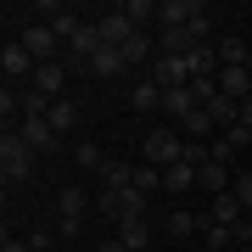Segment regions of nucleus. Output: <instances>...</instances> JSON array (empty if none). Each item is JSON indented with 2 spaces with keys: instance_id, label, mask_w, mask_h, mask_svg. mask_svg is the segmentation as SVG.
<instances>
[{
  "instance_id": "1",
  "label": "nucleus",
  "mask_w": 252,
  "mask_h": 252,
  "mask_svg": "<svg viewBox=\"0 0 252 252\" xmlns=\"http://www.w3.org/2000/svg\"><path fill=\"white\" fill-rule=\"evenodd\" d=\"M140 162H152V168L168 174L174 162H185V135H180V129H146V140H140Z\"/></svg>"
},
{
  "instance_id": "2",
  "label": "nucleus",
  "mask_w": 252,
  "mask_h": 252,
  "mask_svg": "<svg viewBox=\"0 0 252 252\" xmlns=\"http://www.w3.org/2000/svg\"><path fill=\"white\" fill-rule=\"evenodd\" d=\"M0 180L6 185H28L34 180V152L23 135H0Z\"/></svg>"
},
{
  "instance_id": "3",
  "label": "nucleus",
  "mask_w": 252,
  "mask_h": 252,
  "mask_svg": "<svg viewBox=\"0 0 252 252\" xmlns=\"http://www.w3.org/2000/svg\"><path fill=\"white\" fill-rule=\"evenodd\" d=\"M17 45H23L28 56H34L39 67H45V62H56V45H62V39L51 34V23H28L23 34H17Z\"/></svg>"
},
{
  "instance_id": "4",
  "label": "nucleus",
  "mask_w": 252,
  "mask_h": 252,
  "mask_svg": "<svg viewBox=\"0 0 252 252\" xmlns=\"http://www.w3.org/2000/svg\"><path fill=\"white\" fill-rule=\"evenodd\" d=\"M101 45H107V39H101V28H95V17H84V28H79V34L67 39V67H90Z\"/></svg>"
},
{
  "instance_id": "5",
  "label": "nucleus",
  "mask_w": 252,
  "mask_h": 252,
  "mask_svg": "<svg viewBox=\"0 0 252 252\" xmlns=\"http://www.w3.org/2000/svg\"><path fill=\"white\" fill-rule=\"evenodd\" d=\"M196 17H207L202 0H157V23L162 28H190Z\"/></svg>"
},
{
  "instance_id": "6",
  "label": "nucleus",
  "mask_w": 252,
  "mask_h": 252,
  "mask_svg": "<svg viewBox=\"0 0 252 252\" xmlns=\"http://www.w3.org/2000/svg\"><path fill=\"white\" fill-rule=\"evenodd\" d=\"M17 135L28 140V152H34V157H45V152H62V135H56V129L45 124V118H23V129H17Z\"/></svg>"
},
{
  "instance_id": "7",
  "label": "nucleus",
  "mask_w": 252,
  "mask_h": 252,
  "mask_svg": "<svg viewBox=\"0 0 252 252\" xmlns=\"http://www.w3.org/2000/svg\"><path fill=\"white\" fill-rule=\"evenodd\" d=\"M0 67H6V84H23V79L39 73V62H34L23 45H11V39H6V51H0Z\"/></svg>"
},
{
  "instance_id": "8",
  "label": "nucleus",
  "mask_w": 252,
  "mask_h": 252,
  "mask_svg": "<svg viewBox=\"0 0 252 252\" xmlns=\"http://www.w3.org/2000/svg\"><path fill=\"white\" fill-rule=\"evenodd\" d=\"M95 28H101V39H107V45H124V39H135V23L124 17V6L101 11V17H95Z\"/></svg>"
},
{
  "instance_id": "9",
  "label": "nucleus",
  "mask_w": 252,
  "mask_h": 252,
  "mask_svg": "<svg viewBox=\"0 0 252 252\" xmlns=\"http://www.w3.org/2000/svg\"><path fill=\"white\" fill-rule=\"evenodd\" d=\"M207 219H213V224H224V230H235V224L247 219V207H241V196H235V190H224V196L207 202Z\"/></svg>"
},
{
  "instance_id": "10",
  "label": "nucleus",
  "mask_w": 252,
  "mask_h": 252,
  "mask_svg": "<svg viewBox=\"0 0 252 252\" xmlns=\"http://www.w3.org/2000/svg\"><path fill=\"white\" fill-rule=\"evenodd\" d=\"M28 84H34L39 95L62 101V90H67V62H45V67H39V73H34V79H28Z\"/></svg>"
},
{
  "instance_id": "11",
  "label": "nucleus",
  "mask_w": 252,
  "mask_h": 252,
  "mask_svg": "<svg viewBox=\"0 0 252 252\" xmlns=\"http://www.w3.org/2000/svg\"><path fill=\"white\" fill-rule=\"evenodd\" d=\"M219 90L230 101H247L252 95V67H219Z\"/></svg>"
},
{
  "instance_id": "12",
  "label": "nucleus",
  "mask_w": 252,
  "mask_h": 252,
  "mask_svg": "<svg viewBox=\"0 0 252 252\" xmlns=\"http://www.w3.org/2000/svg\"><path fill=\"white\" fill-rule=\"evenodd\" d=\"M11 90H17V112L23 118H51V107H56L51 95H39L34 84H11Z\"/></svg>"
},
{
  "instance_id": "13",
  "label": "nucleus",
  "mask_w": 252,
  "mask_h": 252,
  "mask_svg": "<svg viewBox=\"0 0 252 252\" xmlns=\"http://www.w3.org/2000/svg\"><path fill=\"white\" fill-rule=\"evenodd\" d=\"M219 62H224V67H252V45L241 34H224V39H219Z\"/></svg>"
},
{
  "instance_id": "14",
  "label": "nucleus",
  "mask_w": 252,
  "mask_h": 252,
  "mask_svg": "<svg viewBox=\"0 0 252 252\" xmlns=\"http://www.w3.org/2000/svg\"><path fill=\"white\" fill-rule=\"evenodd\" d=\"M124 67H129V62H124V51H118V45H101V51H95V62H90V73H95L101 84H107V79H118Z\"/></svg>"
},
{
  "instance_id": "15",
  "label": "nucleus",
  "mask_w": 252,
  "mask_h": 252,
  "mask_svg": "<svg viewBox=\"0 0 252 252\" xmlns=\"http://www.w3.org/2000/svg\"><path fill=\"white\" fill-rule=\"evenodd\" d=\"M196 185H202V190H213V196H224L235 180H230V168H224V162H202V168H196Z\"/></svg>"
},
{
  "instance_id": "16",
  "label": "nucleus",
  "mask_w": 252,
  "mask_h": 252,
  "mask_svg": "<svg viewBox=\"0 0 252 252\" xmlns=\"http://www.w3.org/2000/svg\"><path fill=\"white\" fill-rule=\"evenodd\" d=\"M79 118H84V112H79V101H67V95H62V101L51 107V118H45V124L56 129V135H67V129H79Z\"/></svg>"
},
{
  "instance_id": "17",
  "label": "nucleus",
  "mask_w": 252,
  "mask_h": 252,
  "mask_svg": "<svg viewBox=\"0 0 252 252\" xmlns=\"http://www.w3.org/2000/svg\"><path fill=\"white\" fill-rule=\"evenodd\" d=\"M118 241H124L129 252H146V241H152V224H146V219H124V224H118Z\"/></svg>"
},
{
  "instance_id": "18",
  "label": "nucleus",
  "mask_w": 252,
  "mask_h": 252,
  "mask_svg": "<svg viewBox=\"0 0 252 252\" xmlns=\"http://www.w3.org/2000/svg\"><path fill=\"white\" fill-rule=\"evenodd\" d=\"M162 112H168L174 124H185V118L196 112V101H190V84H185V90H162Z\"/></svg>"
},
{
  "instance_id": "19",
  "label": "nucleus",
  "mask_w": 252,
  "mask_h": 252,
  "mask_svg": "<svg viewBox=\"0 0 252 252\" xmlns=\"http://www.w3.org/2000/svg\"><path fill=\"white\" fill-rule=\"evenodd\" d=\"M129 107H135V112H162V90L152 79H140L135 90H129Z\"/></svg>"
},
{
  "instance_id": "20",
  "label": "nucleus",
  "mask_w": 252,
  "mask_h": 252,
  "mask_svg": "<svg viewBox=\"0 0 252 252\" xmlns=\"http://www.w3.org/2000/svg\"><path fill=\"white\" fill-rule=\"evenodd\" d=\"M190 185H196V168H190V162H174V168L162 174V190H168V196H185Z\"/></svg>"
},
{
  "instance_id": "21",
  "label": "nucleus",
  "mask_w": 252,
  "mask_h": 252,
  "mask_svg": "<svg viewBox=\"0 0 252 252\" xmlns=\"http://www.w3.org/2000/svg\"><path fill=\"white\" fill-rule=\"evenodd\" d=\"M84 207H90V196H84L79 185H62V190H56V213H67V219H84Z\"/></svg>"
},
{
  "instance_id": "22",
  "label": "nucleus",
  "mask_w": 252,
  "mask_h": 252,
  "mask_svg": "<svg viewBox=\"0 0 252 252\" xmlns=\"http://www.w3.org/2000/svg\"><path fill=\"white\" fill-rule=\"evenodd\" d=\"M101 185L107 190H129L135 185V162H107V168H101Z\"/></svg>"
},
{
  "instance_id": "23",
  "label": "nucleus",
  "mask_w": 252,
  "mask_h": 252,
  "mask_svg": "<svg viewBox=\"0 0 252 252\" xmlns=\"http://www.w3.org/2000/svg\"><path fill=\"white\" fill-rule=\"evenodd\" d=\"M79 28H84V17H73V11H67V6H56V11H51V34H56V39H62V45H67V39H73V34H79Z\"/></svg>"
},
{
  "instance_id": "24",
  "label": "nucleus",
  "mask_w": 252,
  "mask_h": 252,
  "mask_svg": "<svg viewBox=\"0 0 252 252\" xmlns=\"http://www.w3.org/2000/svg\"><path fill=\"white\" fill-rule=\"evenodd\" d=\"M202 224H207V219L202 213H185V207L168 213V235H202Z\"/></svg>"
},
{
  "instance_id": "25",
  "label": "nucleus",
  "mask_w": 252,
  "mask_h": 252,
  "mask_svg": "<svg viewBox=\"0 0 252 252\" xmlns=\"http://www.w3.org/2000/svg\"><path fill=\"white\" fill-rule=\"evenodd\" d=\"M124 17L135 23V34H146V23L157 17V0H124Z\"/></svg>"
},
{
  "instance_id": "26",
  "label": "nucleus",
  "mask_w": 252,
  "mask_h": 252,
  "mask_svg": "<svg viewBox=\"0 0 252 252\" xmlns=\"http://www.w3.org/2000/svg\"><path fill=\"white\" fill-rule=\"evenodd\" d=\"M73 162H79L84 174H101L112 157H101V146H90V140H84V146H73Z\"/></svg>"
},
{
  "instance_id": "27",
  "label": "nucleus",
  "mask_w": 252,
  "mask_h": 252,
  "mask_svg": "<svg viewBox=\"0 0 252 252\" xmlns=\"http://www.w3.org/2000/svg\"><path fill=\"white\" fill-rule=\"evenodd\" d=\"M118 51H124V62H129V67H152V62H146V56H152V39H146V34L124 39V45H118Z\"/></svg>"
},
{
  "instance_id": "28",
  "label": "nucleus",
  "mask_w": 252,
  "mask_h": 252,
  "mask_svg": "<svg viewBox=\"0 0 252 252\" xmlns=\"http://www.w3.org/2000/svg\"><path fill=\"white\" fill-rule=\"evenodd\" d=\"M135 190L157 196V190H162V168H152V162H135Z\"/></svg>"
},
{
  "instance_id": "29",
  "label": "nucleus",
  "mask_w": 252,
  "mask_h": 252,
  "mask_svg": "<svg viewBox=\"0 0 252 252\" xmlns=\"http://www.w3.org/2000/svg\"><path fill=\"white\" fill-rule=\"evenodd\" d=\"M202 241L213 247V252H224V247H235V230H224V224H213V219H207V224H202Z\"/></svg>"
},
{
  "instance_id": "30",
  "label": "nucleus",
  "mask_w": 252,
  "mask_h": 252,
  "mask_svg": "<svg viewBox=\"0 0 252 252\" xmlns=\"http://www.w3.org/2000/svg\"><path fill=\"white\" fill-rule=\"evenodd\" d=\"M235 152H241V146H235L230 135H213V162H224V168H230V162H235Z\"/></svg>"
},
{
  "instance_id": "31",
  "label": "nucleus",
  "mask_w": 252,
  "mask_h": 252,
  "mask_svg": "<svg viewBox=\"0 0 252 252\" xmlns=\"http://www.w3.org/2000/svg\"><path fill=\"white\" fill-rule=\"evenodd\" d=\"M235 196H241V207H247V213H252V168H241V174H235Z\"/></svg>"
},
{
  "instance_id": "32",
  "label": "nucleus",
  "mask_w": 252,
  "mask_h": 252,
  "mask_svg": "<svg viewBox=\"0 0 252 252\" xmlns=\"http://www.w3.org/2000/svg\"><path fill=\"white\" fill-rule=\"evenodd\" d=\"M79 230H84V219H67V213H56V235H62V241H73Z\"/></svg>"
},
{
  "instance_id": "33",
  "label": "nucleus",
  "mask_w": 252,
  "mask_h": 252,
  "mask_svg": "<svg viewBox=\"0 0 252 252\" xmlns=\"http://www.w3.org/2000/svg\"><path fill=\"white\" fill-rule=\"evenodd\" d=\"M28 247H34V252H51L56 241H51V235H45V230H34V235H28Z\"/></svg>"
},
{
  "instance_id": "34",
  "label": "nucleus",
  "mask_w": 252,
  "mask_h": 252,
  "mask_svg": "<svg viewBox=\"0 0 252 252\" xmlns=\"http://www.w3.org/2000/svg\"><path fill=\"white\" fill-rule=\"evenodd\" d=\"M0 252H34V247H28V241H11V235H6V241H0Z\"/></svg>"
},
{
  "instance_id": "35",
  "label": "nucleus",
  "mask_w": 252,
  "mask_h": 252,
  "mask_svg": "<svg viewBox=\"0 0 252 252\" xmlns=\"http://www.w3.org/2000/svg\"><path fill=\"white\" fill-rule=\"evenodd\" d=\"M241 124H247V129H252V95H247V101H241Z\"/></svg>"
},
{
  "instance_id": "36",
  "label": "nucleus",
  "mask_w": 252,
  "mask_h": 252,
  "mask_svg": "<svg viewBox=\"0 0 252 252\" xmlns=\"http://www.w3.org/2000/svg\"><path fill=\"white\" fill-rule=\"evenodd\" d=\"M101 252H129V247L124 241H101Z\"/></svg>"
}]
</instances>
